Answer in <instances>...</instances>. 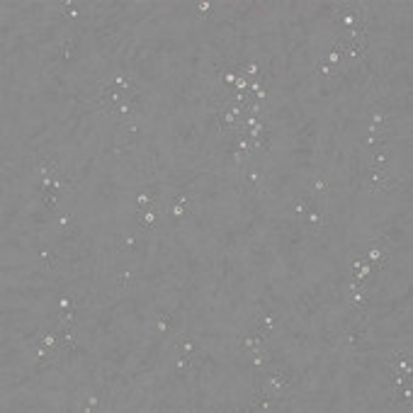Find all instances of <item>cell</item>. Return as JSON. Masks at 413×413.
I'll list each match as a JSON object with an SVG mask.
<instances>
[{
	"label": "cell",
	"instance_id": "obj_1",
	"mask_svg": "<svg viewBox=\"0 0 413 413\" xmlns=\"http://www.w3.org/2000/svg\"><path fill=\"white\" fill-rule=\"evenodd\" d=\"M56 231H58L63 238H75V236H78V231H80L78 219H75L71 211L61 214V216H58V221H56Z\"/></svg>",
	"mask_w": 413,
	"mask_h": 413
},
{
	"label": "cell",
	"instance_id": "obj_2",
	"mask_svg": "<svg viewBox=\"0 0 413 413\" xmlns=\"http://www.w3.org/2000/svg\"><path fill=\"white\" fill-rule=\"evenodd\" d=\"M392 372H404V375H413V365H411V348L396 350L392 355Z\"/></svg>",
	"mask_w": 413,
	"mask_h": 413
},
{
	"label": "cell",
	"instance_id": "obj_3",
	"mask_svg": "<svg viewBox=\"0 0 413 413\" xmlns=\"http://www.w3.org/2000/svg\"><path fill=\"white\" fill-rule=\"evenodd\" d=\"M316 205H321V202H319L314 195H299V197L289 205V209H292V214H297L299 219H304V216H306V214H309Z\"/></svg>",
	"mask_w": 413,
	"mask_h": 413
},
{
	"label": "cell",
	"instance_id": "obj_4",
	"mask_svg": "<svg viewBox=\"0 0 413 413\" xmlns=\"http://www.w3.org/2000/svg\"><path fill=\"white\" fill-rule=\"evenodd\" d=\"M58 58H61V63H71V61L78 58V37H68V39L61 41Z\"/></svg>",
	"mask_w": 413,
	"mask_h": 413
},
{
	"label": "cell",
	"instance_id": "obj_5",
	"mask_svg": "<svg viewBox=\"0 0 413 413\" xmlns=\"http://www.w3.org/2000/svg\"><path fill=\"white\" fill-rule=\"evenodd\" d=\"M114 248L119 253H139V241L134 236H117L114 238Z\"/></svg>",
	"mask_w": 413,
	"mask_h": 413
},
{
	"label": "cell",
	"instance_id": "obj_6",
	"mask_svg": "<svg viewBox=\"0 0 413 413\" xmlns=\"http://www.w3.org/2000/svg\"><path fill=\"white\" fill-rule=\"evenodd\" d=\"M134 284H136V275H134L131 270H124V272L117 275V292L127 294V292L134 289Z\"/></svg>",
	"mask_w": 413,
	"mask_h": 413
},
{
	"label": "cell",
	"instance_id": "obj_7",
	"mask_svg": "<svg viewBox=\"0 0 413 413\" xmlns=\"http://www.w3.org/2000/svg\"><path fill=\"white\" fill-rule=\"evenodd\" d=\"M350 304H353V309L357 311V314H367L370 311V297L365 294V292H353L350 294Z\"/></svg>",
	"mask_w": 413,
	"mask_h": 413
},
{
	"label": "cell",
	"instance_id": "obj_8",
	"mask_svg": "<svg viewBox=\"0 0 413 413\" xmlns=\"http://www.w3.org/2000/svg\"><path fill=\"white\" fill-rule=\"evenodd\" d=\"M175 345H178L180 355H195V353H197V343H195V338H192V336H188V333L178 336Z\"/></svg>",
	"mask_w": 413,
	"mask_h": 413
},
{
	"label": "cell",
	"instance_id": "obj_9",
	"mask_svg": "<svg viewBox=\"0 0 413 413\" xmlns=\"http://www.w3.org/2000/svg\"><path fill=\"white\" fill-rule=\"evenodd\" d=\"M58 270V258L49 248H41V272H54Z\"/></svg>",
	"mask_w": 413,
	"mask_h": 413
},
{
	"label": "cell",
	"instance_id": "obj_10",
	"mask_svg": "<svg viewBox=\"0 0 413 413\" xmlns=\"http://www.w3.org/2000/svg\"><path fill=\"white\" fill-rule=\"evenodd\" d=\"M365 338H367V331H365L362 326H353V328H350V333L345 336V343H348V345H353V348H357L360 343H365Z\"/></svg>",
	"mask_w": 413,
	"mask_h": 413
},
{
	"label": "cell",
	"instance_id": "obj_11",
	"mask_svg": "<svg viewBox=\"0 0 413 413\" xmlns=\"http://www.w3.org/2000/svg\"><path fill=\"white\" fill-rule=\"evenodd\" d=\"M175 202H178V205H183V206H185V209L190 211V216H192V214L197 211V202H195V197H192V195H188L185 190H180V192L175 195Z\"/></svg>",
	"mask_w": 413,
	"mask_h": 413
},
{
	"label": "cell",
	"instance_id": "obj_12",
	"mask_svg": "<svg viewBox=\"0 0 413 413\" xmlns=\"http://www.w3.org/2000/svg\"><path fill=\"white\" fill-rule=\"evenodd\" d=\"M61 19H75L80 15V5L78 2H61Z\"/></svg>",
	"mask_w": 413,
	"mask_h": 413
},
{
	"label": "cell",
	"instance_id": "obj_13",
	"mask_svg": "<svg viewBox=\"0 0 413 413\" xmlns=\"http://www.w3.org/2000/svg\"><path fill=\"white\" fill-rule=\"evenodd\" d=\"M328 192H331V183H328V178L319 175V178L314 180V197H326Z\"/></svg>",
	"mask_w": 413,
	"mask_h": 413
},
{
	"label": "cell",
	"instance_id": "obj_14",
	"mask_svg": "<svg viewBox=\"0 0 413 413\" xmlns=\"http://www.w3.org/2000/svg\"><path fill=\"white\" fill-rule=\"evenodd\" d=\"M258 183H260V170L250 168V170L245 173V178H243V188H245V190H255Z\"/></svg>",
	"mask_w": 413,
	"mask_h": 413
},
{
	"label": "cell",
	"instance_id": "obj_15",
	"mask_svg": "<svg viewBox=\"0 0 413 413\" xmlns=\"http://www.w3.org/2000/svg\"><path fill=\"white\" fill-rule=\"evenodd\" d=\"M195 365H197V362H195V355H180L178 362H175V370H178V372H190Z\"/></svg>",
	"mask_w": 413,
	"mask_h": 413
},
{
	"label": "cell",
	"instance_id": "obj_16",
	"mask_svg": "<svg viewBox=\"0 0 413 413\" xmlns=\"http://www.w3.org/2000/svg\"><path fill=\"white\" fill-rule=\"evenodd\" d=\"M173 323H175L173 314H161V316H158V323H156V328H158V333H168V331L173 328Z\"/></svg>",
	"mask_w": 413,
	"mask_h": 413
},
{
	"label": "cell",
	"instance_id": "obj_17",
	"mask_svg": "<svg viewBox=\"0 0 413 413\" xmlns=\"http://www.w3.org/2000/svg\"><path fill=\"white\" fill-rule=\"evenodd\" d=\"M328 66H338V63H343V56H340V49H338V44L333 41V46H331V51L326 54V58H323Z\"/></svg>",
	"mask_w": 413,
	"mask_h": 413
},
{
	"label": "cell",
	"instance_id": "obj_18",
	"mask_svg": "<svg viewBox=\"0 0 413 413\" xmlns=\"http://www.w3.org/2000/svg\"><path fill=\"white\" fill-rule=\"evenodd\" d=\"M153 202H156V200H153L151 192H139V195H136V209H139V211H146Z\"/></svg>",
	"mask_w": 413,
	"mask_h": 413
},
{
	"label": "cell",
	"instance_id": "obj_19",
	"mask_svg": "<svg viewBox=\"0 0 413 413\" xmlns=\"http://www.w3.org/2000/svg\"><path fill=\"white\" fill-rule=\"evenodd\" d=\"M58 200H61L58 195H46V192L39 195V202H41V206H44L46 211H54V209L58 206Z\"/></svg>",
	"mask_w": 413,
	"mask_h": 413
},
{
	"label": "cell",
	"instance_id": "obj_20",
	"mask_svg": "<svg viewBox=\"0 0 413 413\" xmlns=\"http://www.w3.org/2000/svg\"><path fill=\"white\" fill-rule=\"evenodd\" d=\"M243 75H245L248 80H255V78H260V66H258L255 61H248V63H243Z\"/></svg>",
	"mask_w": 413,
	"mask_h": 413
},
{
	"label": "cell",
	"instance_id": "obj_21",
	"mask_svg": "<svg viewBox=\"0 0 413 413\" xmlns=\"http://www.w3.org/2000/svg\"><path fill=\"white\" fill-rule=\"evenodd\" d=\"M370 127H375V129H379V131H387V112H375L372 114V122H370Z\"/></svg>",
	"mask_w": 413,
	"mask_h": 413
},
{
	"label": "cell",
	"instance_id": "obj_22",
	"mask_svg": "<svg viewBox=\"0 0 413 413\" xmlns=\"http://www.w3.org/2000/svg\"><path fill=\"white\" fill-rule=\"evenodd\" d=\"M83 411H102V404H100V399L95 396V394H88L85 396V404L80 406Z\"/></svg>",
	"mask_w": 413,
	"mask_h": 413
},
{
	"label": "cell",
	"instance_id": "obj_23",
	"mask_svg": "<svg viewBox=\"0 0 413 413\" xmlns=\"http://www.w3.org/2000/svg\"><path fill=\"white\" fill-rule=\"evenodd\" d=\"M166 211H168L170 216H175V219H188V216H190V211H188V209H185L183 205H178V202H173V205L168 206Z\"/></svg>",
	"mask_w": 413,
	"mask_h": 413
},
{
	"label": "cell",
	"instance_id": "obj_24",
	"mask_svg": "<svg viewBox=\"0 0 413 413\" xmlns=\"http://www.w3.org/2000/svg\"><path fill=\"white\" fill-rule=\"evenodd\" d=\"M195 10H197V17H200V19H209V17H211V10H214V5L202 0V2H197V5H195Z\"/></svg>",
	"mask_w": 413,
	"mask_h": 413
},
{
	"label": "cell",
	"instance_id": "obj_25",
	"mask_svg": "<svg viewBox=\"0 0 413 413\" xmlns=\"http://www.w3.org/2000/svg\"><path fill=\"white\" fill-rule=\"evenodd\" d=\"M314 71H316V75H319V78H331V75H336V73L331 71V66H328L323 58H321V61L314 66Z\"/></svg>",
	"mask_w": 413,
	"mask_h": 413
},
{
	"label": "cell",
	"instance_id": "obj_26",
	"mask_svg": "<svg viewBox=\"0 0 413 413\" xmlns=\"http://www.w3.org/2000/svg\"><path fill=\"white\" fill-rule=\"evenodd\" d=\"M124 131H127V134H131V136H136V134H139V124L131 119V122H127V124H124Z\"/></svg>",
	"mask_w": 413,
	"mask_h": 413
}]
</instances>
